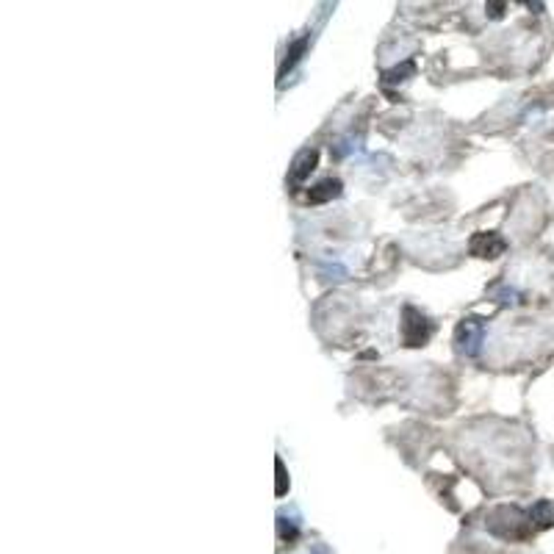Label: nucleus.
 Returning <instances> with one entry per match:
<instances>
[{"mask_svg":"<svg viewBox=\"0 0 554 554\" xmlns=\"http://www.w3.org/2000/svg\"><path fill=\"white\" fill-rule=\"evenodd\" d=\"M488 529L504 541H527L529 535H535L538 527L529 510H521L515 504H501L488 515Z\"/></svg>","mask_w":554,"mask_h":554,"instance_id":"1","label":"nucleus"},{"mask_svg":"<svg viewBox=\"0 0 554 554\" xmlns=\"http://www.w3.org/2000/svg\"><path fill=\"white\" fill-rule=\"evenodd\" d=\"M430 335H433V325L421 313H416L413 308H407L405 311V322H402V338H405V344L407 346H421Z\"/></svg>","mask_w":554,"mask_h":554,"instance_id":"2","label":"nucleus"},{"mask_svg":"<svg viewBox=\"0 0 554 554\" xmlns=\"http://www.w3.org/2000/svg\"><path fill=\"white\" fill-rule=\"evenodd\" d=\"M482 344V325L477 319H463V325L457 327V349L463 355H477Z\"/></svg>","mask_w":554,"mask_h":554,"instance_id":"3","label":"nucleus"},{"mask_svg":"<svg viewBox=\"0 0 554 554\" xmlns=\"http://www.w3.org/2000/svg\"><path fill=\"white\" fill-rule=\"evenodd\" d=\"M316 161H319V153H316V150H311V147H305L302 153H297L294 164H291V169H288V183H291V186L305 183V180L311 177V172L316 169Z\"/></svg>","mask_w":554,"mask_h":554,"instance_id":"4","label":"nucleus"},{"mask_svg":"<svg viewBox=\"0 0 554 554\" xmlns=\"http://www.w3.org/2000/svg\"><path fill=\"white\" fill-rule=\"evenodd\" d=\"M471 252L480 258H496L504 252V238H499L496 233H480L471 238Z\"/></svg>","mask_w":554,"mask_h":554,"instance_id":"5","label":"nucleus"},{"mask_svg":"<svg viewBox=\"0 0 554 554\" xmlns=\"http://www.w3.org/2000/svg\"><path fill=\"white\" fill-rule=\"evenodd\" d=\"M338 194H341V180L327 177V180H322L319 186H313L308 191V203H327V200L338 197Z\"/></svg>","mask_w":554,"mask_h":554,"instance_id":"6","label":"nucleus"},{"mask_svg":"<svg viewBox=\"0 0 554 554\" xmlns=\"http://www.w3.org/2000/svg\"><path fill=\"white\" fill-rule=\"evenodd\" d=\"M529 513H532V521H535L538 529H549V527H554V501L541 499L535 507H529Z\"/></svg>","mask_w":554,"mask_h":554,"instance_id":"7","label":"nucleus"},{"mask_svg":"<svg viewBox=\"0 0 554 554\" xmlns=\"http://www.w3.org/2000/svg\"><path fill=\"white\" fill-rule=\"evenodd\" d=\"M277 474H280V485H277V496L285 494V468H283V460H277Z\"/></svg>","mask_w":554,"mask_h":554,"instance_id":"8","label":"nucleus"}]
</instances>
